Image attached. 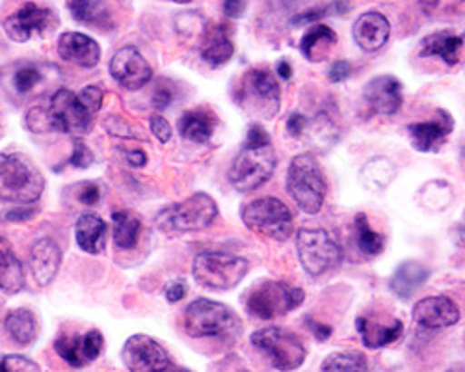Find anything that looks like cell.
I'll return each mask as SVG.
<instances>
[{
	"label": "cell",
	"instance_id": "obj_1",
	"mask_svg": "<svg viewBox=\"0 0 465 372\" xmlns=\"http://www.w3.org/2000/svg\"><path fill=\"white\" fill-rule=\"evenodd\" d=\"M45 179L28 157L0 153V198L17 205H32L42 198Z\"/></svg>",
	"mask_w": 465,
	"mask_h": 372
},
{
	"label": "cell",
	"instance_id": "obj_2",
	"mask_svg": "<svg viewBox=\"0 0 465 372\" xmlns=\"http://www.w3.org/2000/svg\"><path fill=\"white\" fill-rule=\"evenodd\" d=\"M184 329L193 339L218 338L235 341L242 331V326L235 311L227 306L200 298L184 311Z\"/></svg>",
	"mask_w": 465,
	"mask_h": 372
},
{
	"label": "cell",
	"instance_id": "obj_3",
	"mask_svg": "<svg viewBox=\"0 0 465 372\" xmlns=\"http://www.w3.org/2000/svg\"><path fill=\"white\" fill-rule=\"evenodd\" d=\"M218 216L216 201L205 194L198 192L190 198L173 203L163 209L157 218H154V226H157L166 235H181V233H193L207 230Z\"/></svg>",
	"mask_w": 465,
	"mask_h": 372
},
{
	"label": "cell",
	"instance_id": "obj_4",
	"mask_svg": "<svg viewBox=\"0 0 465 372\" xmlns=\"http://www.w3.org/2000/svg\"><path fill=\"white\" fill-rule=\"evenodd\" d=\"M287 191L305 214L321 212L326 198V179L312 153L292 159L287 173Z\"/></svg>",
	"mask_w": 465,
	"mask_h": 372
},
{
	"label": "cell",
	"instance_id": "obj_5",
	"mask_svg": "<svg viewBox=\"0 0 465 372\" xmlns=\"http://www.w3.org/2000/svg\"><path fill=\"white\" fill-rule=\"evenodd\" d=\"M248 269L250 265L244 257L223 251H203L193 259L192 274L205 289L231 290L244 279Z\"/></svg>",
	"mask_w": 465,
	"mask_h": 372
},
{
	"label": "cell",
	"instance_id": "obj_6",
	"mask_svg": "<svg viewBox=\"0 0 465 372\" xmlns=\"http://www.w3.org/2000/svg\"><path fill=\"white\" fill-rule=\"evenodd\" d=\"M278 159L274 145H259L250 147L244 145L242 152L232 161L229 170V182L235 186L239 192H253L274 175Z\"/></svg>",
	"mask_w": 465,
	"mask_h": 372
},
{
	"label": "cell",
	"instance_id": "obj_7",
	"mask_svg": "<svg viewBox=\"0 0 465 372\" xmlns=\"http://www.w3.org/2000/svg\"><path fill=\"white\" fill-rule=\"evenodd\" d=\"M252 345L278 370L291 372L303 365L307 350L296 333L285 328H262L252 335Z\"/></svg>",
	"mask_w": 465,
	"mask_h": 372
},
{
	"label": "cell",
	"instance_id": "obj_8",
	"mask_svg": "<svg viewBox=\"0 0 465 372\" xmlns=\"http://www.w3.org/2000/svg\"><path fill=\"white\" fill-rule=\"evenodd\" d=\"M242 221L250 231L278 242L289 240L294 233L292 214L278 198H259L250 201L242 209Z\"/></svg>",
	"mask_w": 465,
	"mask_h": 372
},
{
	"label": "cell",
	"instance_id": "obj_9",
	"mask_svg": "<svg viewBox=\"0 0 465 372\" xmlns=\"http://www.w3.org/2000/svg\"><path fill=\"white\" fill-rule=\"evenodd\" d=\"M296 248L303 270L313 278L337 269L342 260L341 246L326 230H300Z\"/></svg>",
	"mask_w": 465,
	"mask_h": 372
},
{
	"label": "cell",
	"instance_id": "obj_10",
	"mask_svg": "<svg viewBox=\"0 0 465 372\" xmlns=\"http://www.w3.org/2000/svg\"><path fill=\"white\" fill-rule=\"evenodd\" d=\"M282 88L276 77L266 69H250L241 83V106L252 116L274 118L280 110Z\"/></svg>",
	"mask_w": 465,
	"mask_h": 372
},
{
	"label": "cell",
	"instance_id": "obj_11",
	"mask_svg": "<svg viewBox=\"0 0 465 372\" xmlns=\"http://www.w3.org/2000/svg\"><path fill=\"white\" fill-rule=\"evenodd\" d=\"M305 300V292L283 281H264L255 287L246 300L248 311L262 320H272L294 311Z\"/></svg>",
	"mask_w": 465,
	"mask_h": 372
},
{
	"label": "cell",
	"instance_id": "obj_12",
	"mask_svg": "<svg viewBox=\"0 0 465 372\" xmlns=\"http://www.w3.org/2000/svg\"><path fill=\"white\" fill-rule=\"evenodd\" d=\"M51 120L54 131L71 134V136H86L94 125V114L83 104L79 93L71 90H58L49 103Z\"/></svg>",
	"mask_w": 465,
	"mask_h": 372
},
{
	"label": "cell",
	"instance_id": "obj_13",
	"mask_svg": "<svg viewBox=\"0 0 465 372\" xmlns=\"http://www.w3.org/2000/svg\"><path fill=\"white\" fill-rule=\"evenodd\" d=\"M3 26L10 40L26 44L34 35L51 34L58 26V15L51 8L26 3L15 14H12Z\"/></svg>",
	"mask_w": 465,
	"mask_h": 372
},
{
	"label": "cell",
	"instance_id": "obj_14",
	"mask_svg": "<svg viewBox=\"0 0 465 372\" xmlns=\"http://www.w3.org/2000/svg\"><path fill=\"white\" fill-rule=\"evenodd\" d=\"M122 357L131 372H166L172 365L166 348L143 333L127 339Z\"/></svg>",
	"mask_w": 465,
	"mask_h": 372
},
{
	"label": "cell",
	"instance_id": "obj_15",
	"mask_svg": "<svg viewBox=\"0 0 465 372\" xmlns=\"http://www.w3.org/2000/svg\"><path fill=\"white\" fill-rule=\"evenodd\" d=\"M110 74L125 90H140L153 79V69L134 47H124L110 62Z\"/></svg>",
	"mask_w": 465,
	"mask_h": 372
},
{
	"label": "cell",
	"instance_id": "obj_16",
	"mask_svg": "<svg viewBox=\"0 0 465 372\" xmlns=\"http://www.w3.org/2000/svg\"><path fill=\"white\" fill-rule=\"evenodd\" d=\"M363 97L371 110L383 116H393L402 106V84L391 74H380V77L369 81L363 90Z\"/></svg>",
	"mask_w": 465,
	"mask_h": 372
},
{
	"label": "cell",
	"instance_id": "obj_17",
	"mask_svg": "<svg viewBox=\"0 0 465 372\" xmlns=\"http://www.w3.org/2000/svg\"><path fill=\"white\" fill-rule=\"evenodd\" d=\"M413 318L422 328L441 329L454 326L460 320V309L447 296H429L417 302Z\"/></svg>",
	"mask_w": 465,
	"mask_h": 372
},
{
	"label": "cell",
	"instance_id": "obj_18",
	"mask_svg": "<svg viewBox=\"0 0 465 372\" xmlns=\"http://www.w3.org/2000/svg\"><path fill=\"white\" fill-rule=\"evenodd\" d=\"M58 54L62 60L79 65V67H95L101 60V47L90 35L81 32H65L58 40Z\"/></svg>",
	"mask_w": 465,
	"mask_h": 372
},
{
	"label": "cell",
	"instance_id": "obj_19",
	"mask_svg": "<svg viewBox=\"0 0 465 372\" xmlns=\"http://www.w3.org/2000/svg\"><path fill=\"white\" fill-rule=\"evenodd\" d=\"M62 250L53 239L37 240L30 250V270L40 287H47L53 283L60 270Z\"/></svg>",
	"mask_w": 465,
	"mask_h": 372
},
{
	"label": "cell",
	"instance_id": "obj_20",
	"mask_svg": "<svg viewBox=\"0 0 465 372\" xmlns=\"http://www.w3.org/2000/svg\"><path fill=\"white\" fill-rule=\"evenodd\" d=\"M452 118L443 110H438L436 120L432 122H424V123H413L408 127L410 140L417 152L429 153L438 149L447 136L452 132Z\"/></svg>",
	"mask_w": 465,
	"mask_h": 372
},
{
	"label": "cell",
	"instance_id": "obj_21",
	"mask_svg": "<svg viewBox=\"0 0 465 372\" xmlns=\"http://www.w3.org/2000/svg\"><path fill=\"white\" fill-rule=\"evenodd\" d=\"M352 34L356 44L363 51L376 53L387 44V40H390L391 24L385 15L378 12H367L354 23Z\"/></svg>",
	"mask_w": 465,
	"mask_h": 372
},
{
	"label": "cell",
	"instance_id": "obj_22",
	"mask_svg": "<svg viewBox=\"0 0 465 372\" xmlns=\"http://www.w3.org/2000/svg\"><path fill=\"white\" fill-rule=\"evenodd\" d=\"M465 37L450 30H441L426 35L420 44V56H440L449 65H456L461 58Z\"/></svg>",
	"mask_w": 465,
	"mask_h": 372
},
{
	"label": "cell",
	"instance_id": "obj_23",
	"mask_svg": "<svg viewBox=\"0 0 465 372\" xmlns=\"http://www.w3.org/2000/svg\"><path fill=\"white\" fill-rule=\"evenodd\" d=\"M74 239L86 253L97 255L106 248V223L97 214H83L74 223Z\"/></svg>",
	"mask_w": 465,
	"mask_h": 372
},
{
	"label": "cell",
	"instance_id": "obj_24",
	"mask_svg": "<svg viewBox=\"0 0 465 372\" xmlns=\"http://www.w3.org/2000/svg\"><path fill=\"white\" fill-rule=\"evenodd\" d=\"M25 287V270L12 244L0 237V290L17 294Z\"/></svg>",
	"mask_w": 465,
	"mask_h": 372
},
{
	"label": "cell",
	"instance_id": "obj_25",
	"mask_svg": "<svg viewBox=\"0 0 465 372\" xmlns=\"http://www.w3.org/2000/svg\"><path fill=\"white\" fill-rule=\"evenodd\" d=\"M232 53H235V47H232V42L229 40L227 30L222 24L211 26L203 37V45H202V56L211 67H222L232 58Z\"/></svg>",
	"mask_w": 465,
	"mask_h": 372
},
{
	"label": "cell",
	"instance_id": "obj_26",
	"mask_svg": "<svg viewBox=\"0 0 465 372\" xmlns=\"http://www.w3.org/2000/svg\"><path fill=\"white\" fill-rule=\"evenodd\" d=\"M67 6L74 21L95 28L112 26V12L108 0H69Z\"/></svg>",
	"mask_w": 465,
	"mask_h": 372
},
{
	"label": "cell",
	"instance_id": "obj_27",
	"mask_svg": "<svg viewBox=\"0 0 465 372\" xmlns=\"http://www.w3.org/2000/svg\"><path fill=\"white\" fill-rule=\"evenodd\" d=\"M337 44V34L326 24H313L302 37L300 51L309 62H321L326 58L330 49Z\"/></svg>",
	"mask_w": 465,
	"mask_h": 372
},
{
	"label": "cell",
	"instance_id": "obj_28",
	"mask_svg": "<svg viewBox=\"0 0 465 372\" xmlns=\"http://www.w3.org/2000/svg\"><path fill=\"white\" fill-rule=\"evenodd\" d=\"M430 272L422 263H417V260H408V263H402L397 272L391 278V289L399 298H404L408 300L410 296L417 292V289L429 279Z\"/></svg>",
	"mask_w": 465,
	"mask_h": 372
},
{
	"label": "cell",
	"instance_id": "obj_29",
	"mask_svg": "<svg viewBox=\"0 0 465 372\" xmlns=\"http://www.w3.org/2000/svg\"><path fill=\"white\" fill-rule=\"evenodd\" d=\"M142 221L129 210H115L112 214V235L114 244L120 250H133L140 240Z\"/></svg>",
	"mask_w": 465,
	"mask_h": 372
},
{
	"label": "cell",
	"instance_id": "obj_30",
	"mask_svg": "<svg viewBox=\"0 0 465 372\" xmlns=\"http://www.w3.org/2000/svg\"><path fill=\"white\" fill-rule=\"evenodd\" d=\"M358 331L361 333V339L367 348H381L395 343L402 335V322L395 320L390 326H383L378 322H371L367 318H358Z\"/></svg>",
	"mask_w": 465,
	"mask_h": 372
},
{
	"label": "cell",
	"instance_id": "obj_31",
	"mask_svg": "<svg viewBox=\"0 0 465 372\" xmlns=\"http://www.w3.org/2000/svg\"><path fill=\"white\" fill-rule=\"evenodd\" d=\"M5 328L10 333V338L21 347L30 345L35 339V333H37L35 317L26 308H19V309L10 311L5 318Z\"/></svg>",
	"mask_w": 465,
	"mask_h": 372
},
{
	"label": "cell",
	"instance_id": "obj_32",
	"mask_svg": "<svg viewBox=\"0 0 465 372\" xmlns=\"http://www.w3.org/2000/svg\"><path fill=\"white\" fill-rule=\"evenodd\" d=\"M179 132L183 138L193 142V143H205L211 140L214 132L213 118L205 112L190 110L179 120Z\"/></svg>",
	"mask_w": 465,
	"mask_h": 372
},
{
	"label": "cell",
	"instance_id": "obj_33",
	"mask_svg": "<svg viewBox=\"0 0 465 372\" xmlns=\"http://www.w3.org/2000/svg\"><path fill=\"white\" fill-rule=\"evenodd\" d=\"M322 372H369V363L360 352H337L324 359Z\"/></svg>",
	"mask_w": 465,
	"mask_h": 372
},
{
	"label": "cell",
	"instance_id": "obj_34",
	"mask_svg": "<svg viewBox=\"0 0 465 372\" xmlns=\"http://www.w3.org/2000/svg\"><path fill=\"white\" fill-rule=\"evenodd\" d=\"M54 350L62 359H65L71 367H84L88 361L84 357L83 335H62L54 343Z\"/></svg>",
	"mask_w": 465,
	"mask_h": 372
},
{
	"label": "cell",
	"instance_id": "obj_35",
	"mask_svg": "<svg viewBox=\"0 0 465 372\" xmlns=\"http://www.w3.org/2000/svg\"><path fill=\"white\" fill-rule=\"evenodd\" d=\"M356 235L360 250L367 255H378L383 250V237L371 228L365 214L356 216Z\"/></svg>",
	"mask_w": 465,
	"mask_h": 372
},
{
	"label": "cell",
	"instance_id": "obj_36",
	"mask_svg": "<svg viewBox=\"0 0 465 372\" xmlns=\"http://www.w3.org/2000/svg\"><path fill=\"white\" fill-rule=\"evenodd\" d=\"M103 127L108 134L115 136V138H124V140H138L142 138L140 131L124 116H118V114H112L108 118H104L103 122Z\"/></svg>",
	"mask_w": 465,
	"mask_h": 372
},
{
	"label": "cell",
	"instance_id": "obj_37",
	"mask_svg": "<svg viewBox=\"0 0 465 372\" xmlns=\"http://www.w3.org/2000/svg\"><path fill=\"white\" fill-rule=\"evenodd\" d=\"M26 127L32 132H51V131H54L49 108H44V106L30 108L28 114H26Z\"/></svg>",
	"mask_w": 465,
	"mask_h": 372
},
{
	"label": "cell",
	"instance_id": "obj_38",
	"mask_svg": "<svg viewBox=\"0 0 465 372\" xmlns=\"http://www.w3.org/2000/svg\"><path fill=\"white\" fill-rule=\"evenodd\" d=\"M42 81V73L37 67H21L15 77H14V84H15V90L19 93H28L30 90H34V86Z\"/></svg>",
	"mask_w": 465,
	"mask_h": 372
},
{
	"label": "cell",
	"instance_id": "obj_39",
	"mask_svg": "<svg viewBox=\"0 0 465 372\" xmlns=\"http://www.w3.org/2000/svg\"><path fill=\"white\" fill-rule=\"evenodd\" d=\"M0 372H42V368L25 356H6L0 361Z\"/></svg>",
	"mask_w": 465,
	"mask_h": 372
},
{
	"label": "cell",
	"instance_id": "obj_40",
	"mask_svg": "<svg viewBox=\"0 0 465 372\" xmlns=\"http://www.w3.org/2000/svg\"><path fill=\"white\" fill-rule=\"evenodd\" d=\"M103 347H104V339L99 329H90L86 335H83V348L88 363L99 357V354L103 352Z\"/></svg>",
	"mask_w": 465,
	"mask_h": 372
},
{
	"label": "cell",
	"instance_id": "obj_41",
	"mask_svg": "<svg viewBox=\"0 0 465 372\" xmlns=\"http://www.w3.org/2000/svg\"><path fill=\"white\" fill-rule=\"evenodd\" d=\"M69 162L74 168H83V170L90 168L94 164V152L81 138H76L73 143V153H71Z\"/></svg>",
	"mask_w": 465,
	"mask_h": 372
},
{
	"label": "cell",
	"instance_id": "obj_42",
	"mask_svg": "<svg viewBox=\"0 0 465 372\" xmlns=\"http://www.w3.org/2000/svg\"><path fill=\"white\" fill-rule=\"evenodd\" d=\"M79 97H81L83 104L92 112V114H95V112H99L101 106H103L104 93L99 86H88L79 93Z\"/></svg>",
	"mask_w": 465,
	"mask_h": 372
},
{
	"label": "cell",
	"instance_id": "obj_43",
	"mask_svg": "<svg viewBox=\"0 0 465 372\" xmlns=\"http://www.w3.org/2000/svg\"><path fill=\"white\" fill-rule=\"evenodd\" d=\"M149 127H151V132L157 136L159 142L163 143H168L170 138H172V127L168 123L166 118L159 116V114H153L151 120H149Z\"/></svg>",
	"mask_w": 465,
	"mask_h": 372
},
{
	"label": "cell",
	"instance_id": "obj_44",
	"mask_svg": "<svg viewBox=\"0 0 465 372\" xmlns=\"http://www.w3.org/2000/svg\"><path fill=\"white\" fill-rule=\"evenodd\" d=\"M268 143H272V138H270V134L266 132L264 127H261V125H252V127L248 129L246 143H244V145L259 147V145H268Z\"/></svg>",
	"mask_w": 465,
	"mask_h": 372
},
{
	"label": "cell",
	"instance_id": "obj_45",
	"mask_svg": "<svg viewBox=\"0 0 465 372\" xmlns=\"http://www.w3.org/2000/svg\"><path fill=\"white\" fill-rule=\"evenodd\" d=\"M173 101V92L168 86H157L153 92V106L159 112L166 110Z\"/></svg>",
	"mask_w": 465,
	"mask_h": 372
},
{
	"label": "cell",
	"instance_id": "obj_46",
	"mask_svg": "<svg viewBox=\"0 0 465 372\" xmlns=\"http://www.w3.org/2000/svg\"><path fill=\"white\" fill-rule=\"evenodd\" d=\"M351 74H352V65L348 64V62H344V60H339V62H335L331 65L328 77H330L331 83H342V81H346L348 77H351Z\"/></svg>",
	"mask_w": 465,
	"mask_h": 372
},
{
	"label": "cell",
	"instance_id": "obj_47",
	"mask_svg": "<svg viewBox=\"0 0 465 372\" xmlns=\"http://www.w3.org/2000/svg\"><path fill=\"white\" fill-rule=\"evenodd\" d=\"M99 200H101V189L97 184H94V182H86L83 189H81V192H79V201L83 203V205H95V203H99Z\"/></svg>",
	"mask_w": 465,
	"mask_h": 372
},
{
	"label": "cell",
	"instance_id": "obj_48",
	"mask_svg": "<svg viewBox=\"0 0 465 372\" xmlns=\"http://www.w3.org/2000/svg\"><path fill=\"white\" fill-rule=\"evenodd\" d=\"M35 214V209L30 205H19L5 214L6 221H26Z\"/></svg>",
	"mask_w": 465,
	"mask_h": 372
},
{
	"label": "cell",
	"instance_id": "obj_49",
	"mask_svg": "<svg viewBox=\"0 0 465 372\" xmlns=\"http://www.w3.org/2000/svg\"><path fill=\"white\" fill-rule=\"evenodd\" d=\"M305 129H307V118L303 114H300V112H294V114H291V118L287 120V131L292 136H302V132Z\"/></svg>",
	"mask_w": 465,
	"mask_h": 372
},
{
	"label": "cell",
	"instance_id": "obj_50",
	"mask_svg": "<svg viewBox=\"0 0 465 372\" xmlns=\"http://www.w3.org/2000/svg\"><path fill=\"white\" fill-rule=\"evenodd\" d=\"M246 10V0H225L223 12L231 19H239Z\"/></svg>",
	"mask_w": 465,
	"mask_h": 372
},
{
	"label": "cell",
	"instance_id": "obj_51",
	"mask_svg": "<svg viewBox=\"0 0 465 372\" xmlns=\"http://www.w3.org/2000/svg\"><path fill=\"white\" fill-rule=\"evenodd\" d=\"M184 296H186V285L181 283V281H175L166 289V298H168V302H172V304L181 302Z\"/></svg>",
	"mask_w": 465,
	"mask_h": 372
},
{
	"label": "cell",
	"instance_id": "obj_52",
	"mask_svg": "<svg viewBox=\"0 0 465 372\" xmlns=\"http://www.w3.org/2000/svg\"><path fill=\"white\" fill-rule=\"evenodd\" d=\"M127 161L134 168H143L147 164V155L142 149H133V152H127Z\"/></svg>",
	"mask_w": 465,
	"mask_h": 372
},
{
	"label": "cell",
	"instance_id": "obj_53",
	"mask_svg": "<svg viewBox=\"0 0 465 372\" xmlns=\"http://www.w3.org/2000/svg\"><path fill=\"white\" fill-rule=\"evenodd\" d=\"M312 329H313V333L317 335L321 341H326L330 335H331V328L324 326V324H319V322H312Z\"/></svg>",
	"mask_w": 465,
	"mask_h": 372
},
{
	"label": "cell",
	"instance_id": "obj_54",
	"mask_svg": "<svg viewBox=\"0 0 465 372\" xmlns=\"http://www.w3.org/2000/svg\"><path fill=\"white\" fill-rule=\"evenodd\" d=\"M278 74L283 81H289L292 77V69H291V64L287 60H282L278 64Z\"/></svg>",
	"mask_w": 465,
	"mask_h": 372
},
{
	"label": "cell",
	"instance_id": "obj_55",
	"mask_svg": "<svg viewBox=\"0 0 465 372\" xmlns=\"http://www.w3.org/2000/svg\"><path fill=\"white\" fill-rule=\"evenodd\" d=\"M172 3H177V5H188V3H192V0H172Z\"/></svg>",
	"mask_w": 465,
	"mask_h": 372
},
{
	"label": "cell",
	"instance_id": "obj_56",
	"mask_svg": "<svg viewBox=\"0 0 465 372\" xmlns=\"http://www.w3.org/2000/svg\"><path fill=\"white\" fill-rule=\"evenodd\" d=\"M229 372H250L248 368H242V367H239V368H232V370H229Z\"/></svg>",
	"mask_w": 465,
	"mask_h": 372
},
{
	"label": "cell",
	"instance_id": "obj_57",
	"mask_svg": "<svg viewBox=\"0 0 465 372\" xmlns=\"http://www.w3.org/2000/svg\"><path fill=\"white\" fill-rule=\"evenodd\" d=\"M463 159H465V149H463Z\"/></svg>",
	"mask_w": 465,
	"mask_h": 372
}]
</instances>
